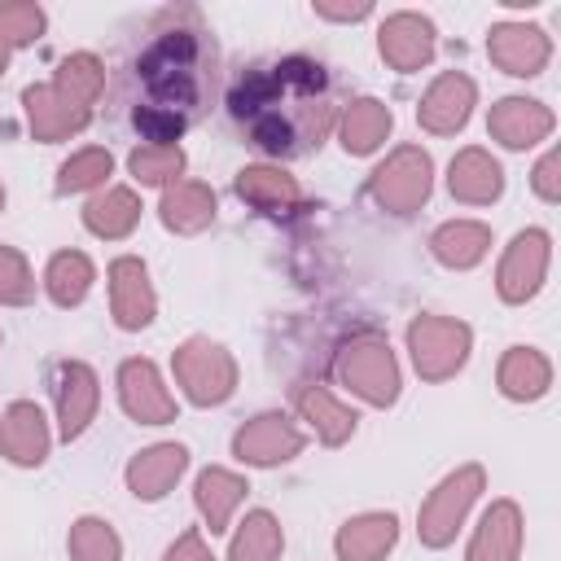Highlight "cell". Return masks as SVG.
<instances>
[{"label":"cell","instance_id":"1","mask_svg":"<svg viewBox=\"0 0 561 561\" xmlns=\"http://www.w3.org/2000/svg\"><path fill=\"white\" fill-rule=\"evenodd\" d=\"M228 114L254 149L272 158H302L320 149L337 123L333 75L307 53L254 61L237 75L228 92Z\"/></svg>","mask_w":561,"mask_h":561},{"label":"cell","instance_id":"2","mask_svg":"<svg viewBox=\"0 0 561 561\" xmlns=\"http://www.w3.org/2000/svg\"><path fill=\"white\" fill-rule=\"evenodd\" d=\"M136 105L131 123L145 145H175L215 96V39L197 13H175L158 26L136 57Z\"/></svg>","mask_w":561,"mask_h":561},{"label":"cell","instance_id":"3","mask_svg":"<svg viewBox=\"0 0 561 561\" xmlns=\"http://www.w3.org/2000/svg\"><path fill=\"white\" fill-rule=\"evenodd\" d=\"M337 381L359 394L373 408H390L399 399V359L390 351V342L381 333H355L351 342H342L337 359H333Z\"/></svg>","mask_w":561,"mask_h":561},{"label":"cell","instance_id":"4","mask_svg":"<svg viewBox=\"0 0 561 561\" xmlns=\"http://www.w3.org/2000/svg\"><path fill=\"white\" fill-rule=\"evenodd\" d=\"M482 486H486V469L482 465H460V469H451L430 495H425V504H421V513H416V535H421V543L425 548H447L451 539H456V530L465 526V517H469V508H473V500L482 495Z\"/></svg>","mask_w":561,"mask_h":561},{"label":"cell","instance_id":"5","mask_svg":"<svg viewBox=\"0 0 561 561\" xmlns=\"http://www.w3.org/2000/svg\"><path fill=\"white\" fill-rule=\"evenodd\" d=\"M171 373H175L180 390L188 394V403H197V408H219L237 390V359L210 337L180 342L171 355Z\"/></svg>","mask_w":561,"mask_h":561},{"label":"cell","instance_id":"6","mask_svg":"<svg viewBox=\"0 0 561 561\" xmlns=\"http://www.w3.org/2000/svg\"><path fill=\"white\" fill-rule=\"evenodd\" d=\"M430 188H434V162L421 145H399L368 175V197L390 215H416L430 202Z\"/></svg>","mask_w":561,"mask_h":561},{"label":"cell","instance_id":"7","mask_svg":"<svg viewBox=\"0 0 561 561\" xmlns=\"http://www.w3.org/2000/svg\"><path fill=\"white\" fill-rule=\"evenodd\" d=\"M408 351L421 381H447L465 368L473 351V329L451 316H416L408 324Z\"/></svg>","mask_w":561,"mask_h":561},{"label":"cell","instance_id":"8","mask_svg":"<svg viewBox=\"0 0 561 561\" xmlns=\"http://www.w3.org/2000/svg\"><path fill=\"white\" fill-rule=\"evenodd\" d=\"M548 259H552L548 232H543V228H522V232L504 245V259H500V267H495V294H500L508 307L530 302V298L543 289Z\"/></svg>","mask_w":561,"mask_h":561},{"label":"cell","instance_id":"9","mask_svg":"<svg viewBox=\"0 0 561 561\" xmlns=\"http://www.w3.org/2000/svg\"><path fill=\"white\" fill-rule=\"evenodd\" d=\"M302 447H307V434H302L285 412H259V416H250V421L232 434V456H237L241 465H259V469L285 465V460H294Z\"/></svg>","mask_w":561,"mask_h":561},{"label":"cell","instance_id":"10","mask_svg":"<svg viewBox=\"0 0 561 561\" xmlns=\"http://www.w3.org/2000/svg\"><path fill=\"white\" fill-rule=\"evenodd\" d=\"M486 57L513 79H535L552 57V39L535 22H495L486 31Z\"/></svg>","mask_w":561,"mask_h":561},{"label":"cell","instance_id":"11","mask_svg":"<svg viewBox=\"0 0 561 561\" xmlns=\"http://www.w3.org/2000/svg\"><path fill=\"white\" fill-rule=\"evenodd\" d=\"M118 403L136 425H167L175 421V399L153 359H123L118 364Z\"/></svg>","mask_w":561,"mask_h":561},{"label":"cell","instance_id":"12","mask_svg":"<svg viewBox=\"0 0 561 561\" xmlns=\"http://www.w3.org/2000/svg\"><path fill=\"white\" fill-rule=\"evenodd\" d=\"M53 399H57V434L66 443H75L96 416L101 381L83 359H61L53 368Z\"/></svg>","mask_w":561,"mask_h":561},{"label":"cell","instance_id":"13","mask_svg":"<svg viewBox=\"0 0 561 561\" xmlns=\"http://www.w3.org/2000/svg\"><path fill=\"white\" fill-rule=\"evenodd\" d=\"M473 105H478V83H473L465 70H443V75L425 88V96H421V105H416V123H421L430 136H456V131L469 123Z\"/></svg>","mask_w":561,"mask_h":561},{"label":"cell","instance_id":"14","mask_svg":"<svg viewBox=\"0 0 561 561\" xmlns=\"http://www.w3.org/2000/svg\"><path fill=\"white\" fill-rule=\"evenodd\" d=\"M22 110H26L31 136L44 140V145L70 140V136H79V131L92 123V110L79 105L75 96H66L57 83H31V88L22 92Z\"/></svg>","mask_w":561,"mask_h":561},{"label":"cell","instance_id":"15","mask_svg":"<svg viewBox=\"0 0 561 561\" xmlns=\"http://www.w3.org/2000/svg\"><path fill=\"white\" fill-rule=\"evenodd\" d=\"M110 311H114V324L127 333L149 329L158 316V294H153L149 267L136 254H123L110 263Z\"/></svg>","mask_w":561,"mask_h":561},{"label":"cell","instance_id":"16","mask_svg":"<svg viewBox=\"0 0 561 561\" xmlns=\"http://www.w3.org/2000/svg\"><path fill=\"white\" fill-rule=\"evenodd\" d=\"M377 48L386 57L390 70L399 75H416L434 61V22L425 13H412V9H399L381 22L377 31Z\"/></svg>","mask_w":561,"mask_h":561},{"label":"cell","instance_id":"17","mask_svg":"<svg viewBox=\"0 0 561 561\" xmlns=\"http://www.w3.org/2000/svg\"><path fill=\"white\" fill-rule=\"evenodd\" d=\"M557 127L552 110L535 96H500L486 114V131L491 140H500L504 149H530L539 140H548Z\"/></svg>","mask_w":561,"mask_h":561},{"label":"cell","instance_id":"18","mask_svg":"<svg viewBox=\"0 0 561 561\" xmlns=\"http://www.w3.org/2000/svg\"><path fill=\"white\" fill-rule=\"evenodd\" d=\"M48 443H53V434H48V421H44L39 403L18 399L0 412V456L9 465H22V469L44 465Z\"/></svg>","mask_w":561,"mask_h":561},{"label":"cell","instance_id":"19","mask_svg":"<svg viewBox=\"0 0 561 561\" xmlns=\"http://www.w3.org/2000/svg\"><path fill=\"white\" fill-rule=\"evenodd\" d=\"M522 539H526V522H522L517 500H495L482 513V522L473 526L465 561H517L522 557Z\"/></svg>","mask_w":561,"mask_h":561},{"label":"cell","instance_id":"20","mask_svg":"<svg viewBox=\"0 0 561 561\" xmlns=\"http://www.w3.org/2000/svg\"><path fill=\"white\" fill-rule=\"evenodd\" d=\"M184 469H188V447L184 443H153V447H145L127 460L123 478H127V491L136 500H162L180 482Z\"/></svg>","mask_w":561,"mask_h":561},{"label":"cell","instance_id":"21","mask_svg":"<svg viewBox=\"0 0 561 561\" xmlns=\"http://www.w3.org/2000/svg\"><path fill=\"white\" fill-rule=\"evenodd\" d=\"M447 193H451L456 202H465V206H491V202H500V193H504V167H500L486 149L469 145V149H460V153L451 158V167H447Z\"/></svg>","mask_w":561,"mask_h":561},{"label":"cell","instance_id":"22","mask_svg":"<svg viewBox=\"0 0 561 561\" xmlns=\"http://www.w3.org/2000/svg\"><path fill=\"white\" fill-rule=\"evenodd\" d=\"M399 543V517L394 513H359L337 526L333 552L337 561H386V552Z\"/></svg>","mask_w":561,"mask_h":561},{"label":"cell","instance_id":"23","mask_svg":"<svg viewBox=\"0 0 561 561\" xmlns=\"http://www.w3.org/2000/svg\"><path fill=\"white\" fill-rule=\"evenodd\" d=\"M215 210H219L215 188L202 184V180H175V184L162 188V202H158L162 224L171 232H180V237H193V232L210 228L215 224Z\"/></svg>","mask_w":561,"mask_h":561},{"label":"cell","instance_id":"24","mask_svg":"<svg viewBox=\"0 0 561 561\" xmlns=\"http://www.w3.org/2000/svg\"><path fill=\"white\" fill-rule=\"evenodd\" d=\"M232 188H237V197H241L245 206L267 210V215H285V210H294V206L302 202L298 180H294L289 171H280V167H267V162L241 167L237 180H232Z\"/></svg>","mask_w":561,"mask_h":561},{"label":"cell","instance_id":"25","mask_svg":"<svg viewBox=\"0 0 561 561\" xmlns=\"http://www.w3.org/2000/svg\"><path fill=\"white\" fill-rule=\"evenodd\" d=\"M495 381H500V394L513 399V403H535L548 394L552 386V364L539 346H508L500 368H495Z\"/></svg>","mask_w":561,"mask_h":561},{"label":"cell","instance_id":"26","mask_svg":"<svg viewBox=\"0 0 561 561\" xmlns=\"http://www.w3.org/2000/svg\"><path fill=\"white\" fill-rule=\"evenodd\" d=\"M245 491H250V482H245L241 473H232V469L210 465V469L197 473L193 500H197V513H202V522H206L210 535H224V530H228V522H232V513L241 508Z\"/></svg>","mask_w":561,"mask_h":561},{"label":"cell","instance_id":"27","mask_svg":"<svg viewBox=\"0 0 561 561\" xmlns=\"http://www.w3.org/2000/svg\"><path fill=\"white\" fill-rule=\"evenodd\" d=\"M390 127H394V114H390V105L377 101V96L351 101V105L342 110V118H337V136H342V149H346L351 158L377 153V149L386 145Z\"/></svg>","mask_w":561,"mask_h":561},{"label":"cell","instance_id":"28","mask_svg":"<svg viewBox=\"0 0 561 561\" xmlns=\"http://www.w3.org/2000/svg\"><path fill=\"white\" fill-rule=\"evenodd\" d=\"M491 250V228L482 219H447L443 228H434L430 237V254L451 267V272H469L486 259Z\"/></svg>","mask_w":561,"mask_h":561},{"label":"cell","instance_id":"29","mask_svg":"<svg viewBox=\"0 0 561 561\" xmlns=\"http://www.w3.org/2000/svg\"><path fill=\"white\" fill-rule=\"evenodd\" d=\"M294 403H298L302 421L316 430V438H320L324 447H342V443L355 434V421H359V416H355L342 399H333L324 386H316V381L298 386V390H294Z\"/></svg>","mask_w":561,"mask_h":561},{"label":"cell","instance_id":"30","mask_svg":"<svg viewBox=\"0 0 561 561\" xmlns=\"http://www.w3.org/2000/svg\"><path fill=\"white\" fill-rule=\"evenodd\" d=\"M136 224H140V197H136L131 188H123V184L101 188V193L83 206V228H88L92 237L118 241V237H127Z\"/></svg>","mask_w":561,"mask_h":561},{"label":"cell","instance_id":"31","mask_svg":"<svg viewBox=\"0 0 561 561\" xmlns=\"http://www.w3.org/2000/svg\"><path fill=\"white\" fill-rule=\"evenodd\" d=\"M92 280H96V267L83 250H57L44 267V289L57 307H79L88 298Z\"/></svg>","mask_w":561,"mask_h":561},{"label":"cell","instance_id":"32","mask_svg":"<svg viewBox=\"0 0 561 561\" xmlns=\"http://www.w3.org/2000/svg\"><path fill=\"white\" fill-rule=\"evenodd\" d=\"M280 548H285L280 522H276L267 508H254V513H245V522L237 526L232 548H228V561H276Z\"/></svg>","mask_w":561,"mask_h":561},{"label":"cell","instance_id":"33","mask_svg":"<svg viewBox=\"0 0 561 561\" xmlns=\"http://www.w3.org/2000/svg\"><path fill=\"white\" fill-rule=\"evenodd\" d=\"M70 561H123V539L105 517H79L66 535Z\"/></svg>","mask_w":561,"mask_h":561},{"label":"cell","instance_id":"34","mask_svg":"<svg viewBox=\"0 0 561 561\" xmlns=\"http://www.w3.org/2000/svg\"><path fill=\"white\" fill-rule=\"evenodd\" d=\"M110 171H114L110 149L88 145V149H79V153H70V158L61 162V171H57V193H61V197H70V193L101 188V184L110 180Z\"/></svg>","mask_w":561,"mask_h":561},{"label":"cell","instance_id":"35","mask_svg":"<svg viewBox=\"0 0 561 561\" xmlns=\"http://www.w3.org/2000/svg\"><path fill=\"white\" fill-rule=\"evenodd\" d=\"M53 83L66 92V96H75L79 105H96V96H101V88H105V66H101V57L96 53H70L61 66H57V75H53Z\"/></svg>","mask_w":561,"mask_h":561},{"label":"cell","instance_id":"36","mask_svg":"<svg viewBox=\"0 0 561 561\" xmlns=\"http://www.w3.org/2000/svg\"><path fill=\"white\" fill-rule=\"evenodd\" d=\"M127 171L136 184H175L184 175V149L180 145H136L127 153Z\"/></svg>","mask_w":561,"mask_h":561},{"label":"cell","instance_id":"37","mask_svg":"<svg viewBox=\"0 0 561 561\" xmlns=\"http://www.w3.org/2000/svg\"><path fill=\"white\" fill-rule=\"evenodd\" d=\"M44 26H48V13L39 4H31V0H4L0 4V39L9 48L35 44L44 35Z\"/></svg>","mask_w":561,"mask_h":561},{"label":"cell","instance_id":"38","mask_svg":"<svg viewBox=\"0 0 561 561\" xmlns=\"http://www.w3.org/2000/svg\"><path fill=\"white\" fill-rule=\"evenodd\" d=\"M26 302H35V276L13 245H0V307H26Z\"/></svg>","mask_w":561,"mask_h":561},{"label":"cell","instance_id":"39","mask_svg":"<svg viewBox=\"0 0 561 561\" xmlns=\"http://www.w3.org/2000/svg\"><path fill=\"white\" fill-rule=\"evenodd\" d=\"M530 188H535V197L539 202H561V149H548L539 162H535V171H530Z\"/></svg>","mask_w":561,"mask_h":561},{"label":"cell","instance_id":"40","mask_svg":"<svg viewBox=\"0 0 561 561\" xmlns=\"http://www.w3.org/2000/svg\"><path fill=\"white\" fill-rule=\"evenodd\" d=\"M162 561H215L210 557V548H206V539H202V530L197 526H188L167 552H162Z\"/></svg>","mask_w":561,"mask_h":561},{"label":"cell","instance_id":"41","mask_svg":"<svg viewBox=\"0 0 561 561\" xmlns=\"http://www.w3.org/2000/svg\"><path fill=\"white\" fill-rule=\"evenodd\" d=\"M311 9H316V18H329V22H359V18H368V13H373V4H368V0H359V4H333V0H316Z\"/></svg>","mask_w":561,"mask_h":561},{"label":"cell","instance_id":"42","mask_svg":"<svg viewBox=\"0 0 561 561\" xmlns=\"http://www.w3.org/2000/svg\"><path fill=\"white\" fill-rule=\"evenodd\" d=\"M9 53H13V48H9V44H4V39H0V75H4V70H9Z\"/></svg>","mask_w":561,"mask_h":561},{"label":"cell","instance_id":"43","mask_svg":"<svg viewBox=\"0 0 561 561\" xmlns=\"http://www.w3.org/2000/svg\"><path fill=\"white\" fill-rule=\"evenodd\" d=\"M0 210H4V184H0Z\"/></svg>","mask_w":561,"mask_h":561}]
</instances>
